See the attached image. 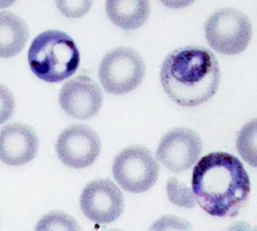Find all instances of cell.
<instances>
[{
  "instance_id": "cell-1",
  "label": "cell",
  "mask_w": 257,
  "mask_h": 231,
  "mask_svg": "<svg viewBox=\"0 0 257 231\" xmlns=\"http://www.w3.org/2000/svg\"><path fill=\"white\" fill-rule=\"evenodd\" d=\"M191 188L204 211L218 218L238 216L251 192L244 165L225 152L210 153L198 162L192 172Z\"/></svg>"
},
{
  "instance_id": "cell-2",
  "label": "cell",
  "mask_w": 257,
  "mask_h": 231,
  "mask_svg": "<svg viewBox=\"0 0 257 231\" xmlns=\"http://www.w3.org/2000/svg\"><path fill=\"white\" fill-rule=\"evenodd\" d=\"M219 63L203 47L186 46L171 52L161 69L167 95L178 106L197 107L215 95L220 84Z\"/></svg>"
},
{
  "instance_id": "cell-3",
  "label": "cell",
  "mask_w": 257,
  "mask_h": 231,
  "mask_svg": "<svg viewBox=\"0 0 257 231\" xmlns=\"http://www.w3.org/2000/svg\"><path fill=\"white\" fill-rule=\"evenodd\" d=\"M32 72L48 83H59L77 70L80 54L75 41L65 32L47 30L38 34L28 52Z\"/></svg>"
},
{
  "instance_id": "cell-4",
  "label": "cell",
  "mask_w": 257,
  "mask_h": 231,
  "mask_svg": "<svg viewBox=\"0 0 257 231\" xmlns=\"http://www.w3.org/2000/svg\"><path fill=\"white\" fill-rule=\"evenodd\" d=\"M205 35L209 46L223 55L244 52L252 38V24L242 12L223 8L214 12L205 24Z\"/></svg>"
},
{
  "instance_id": "cell-5",
  "label": "cell",
  "mask_w": 257,
  "mask_h": 231,
  "mask_svg": "<svg viewBox=\"0 0 257 231\" xmlns=\"http://www.w3.org/2000/svg\"><path fill=\"white\" fill-rule=\"evenodd\" d=\"M145 71L141 55L131 48L120 47L104 56L99 66V79L107 93L123 95L140 85Z\"/></svg>"
},
{
  "instance_id": "cell-6",
  "label": "cell",
  "mask_w": 257,
  "mask_h": 231,
  "mask_svg": "<svg viewBox=\"0 0 257 231\" xmlns=\"http://www.w3.org/2000/svg\"><path fill=\"white\" fill-rule=\"evenodd\" d=\"M112 174L123 190L143 193L158 181L160 165L153 153L145 146L131 145L115 156Z\"/></svg>"
},
{
  "instance_id": "cell-7",
  "label": "cell",
  "mask_w": 257,
  "mask_h": 231,
  "mask_svg": "<svg viewBox=\"0 0 257 231\" xmlns=\"http://www.w3.org/2000/svg\"><path fill=\"white\" fill-rule=\"evenodd\" d=\"M97 132L87 125L74 124L64 129L56 142L58 158L71 169H85L92 165L101 152Z\"/></svg>"
},
{
  "instance_id": "cell-8",
  "label": "cell",
  "mask_w": 257,
  "mask_h": 231,
  "mask_svg": "<svg viewBox=\"0 0 257 231\" xmlns=\"http://www.w3.org/2000/svg\"><path fill=\"white\" fill-rule=\"evenodd\" d=\"M84 216L99 224H108L120 217L124 199L119 188L108 179L95 180L84 187L80 195Z\"/></svg>"
},
{
  "instance_id": "cell-9",
  "label": "cell",
  "mask_w": 257,
  "mask_h": 231,
  "mask_svg": "<svg viewBox=\"0 0 257 231\" xmlns=\"http://www.w3.org/2000/svg\"><path fill=\"white\" fill-rule=\"evenodd\" d=\"M203 150L200 135L188 128H175L161 139L157 158L173 173L189 170L199 160Z\"/></svg>"
},
{
  "instance_id": "cell-10",
  "label": "cell",
  "mask_w": 257,
  "mask_h": 231,
  "mask_svg": "<svg viewBox=\"0 0 257 231\" xmlns=\"http://www.w3.org/2000/svg\"><path fill=\"white\" fill-rule=\"evenodd\" d=\"M59 102L68 116L85 120L100 111L103 94L94 80L87 75H79L64 84L59 94Z\"/></svg>"
},
{
  "instance_id": "cell-11",
  "label": "cell",
  "mask_w": 257,
  "mask_h": 231,
  "mask_svg": "<svg viewBox=\"0 0 257 231\" xmlns=\"http://www.w3.org/2000/svg\"><path fill=\"white\" fill-rule=\"evenodd\" d=\"M39 139L35 130L22 123L6 125L0 134V159L10 166L24 165L38 152Z\"/></svg>"
},
{
  "instance_id": "cell-12",
  "label": "cell",
  "mask_w": 257,
  "mask_h": 231,
  "mask_svg": "<svg viewBox=\"0 0 257 231\" xmlns=\"http://www.w3.org/2000/svg\"><path fill=\"white\" fill-rule=\"evenodd\" d=\"M106 14L111 22L123 30H135L143 26L151 14V5L145 0L106 2Z\"/></svg>"
},
{
  "instance_id": "cell-13",
  "label": "cell",
  "mask_w": 257,
  "mask_h": 231,
  "mask_svg": "<svg viewBox=\"0 0 257 231\" xmlns=\"http://www.w3.org/2000/svg\"><path fill=\"white\" fill-rule=\"evenodd\" d=\"M29 38L27 24L11 12L0 13V56L11 58L22 51Z\"/></svg>"
},
{
  "instance_id": "cell-14",
  "label": "cell",
  "mask_w": 257,
  "mask_h": 231,
  "mask_svg": "<svg viewBox=\"0 0 257 231\" xmlns=\"http://www.w3.org/2000/svg\"><path fill=\"white\" fill-rule=\"evenodd\" d=\"M237 149L242 158L251 166H256V120L243 126L237 137Z\"/></svg>"
},
{
  "instance_id": "cell-15",
  "label": "cell",
  "mask_w": 257,
  "mask_h": 231,
  "mask_svg": "<svg viewBox=\"0 0 257 231\" xmlns=\"http://www.w3.org/2000/svg\"><path fill=\"white\" fill-rule=\"evenodd\" d=\"M169 200L181 207L191 208L196 205V197L190 189L175 178H170L167 184Z\"/></svg>"
},
{
  "instance_id": "cell-16",
  "label": "cell",
  "mask_w": 257,
  "mask_h": 231,
  "mask_svg": "<svg viewBox=\"0 0 257 231\" xmlns=\"http://www.w3.org/2000/svg\"><path fill=\"white\" fill-rule=\"evenodd\" d=\"M36 230H79L75 220L69 215L62 212H52L42 217L36 228Z\"/></svg>"
},
{
  "instance_id": "cell-17",
  "label": "cell",
  "mask_w": 257,
  "mask_h": 231,
  "mask_svg": "<svg viewBox=\"0 0 257 231\" xmlns=\"http://www.w3.org/2000/svg\"><path fill=\"white\" fill-rule=\"evenodd\" d=\"M92 2H57L59 11L69 18H79L88 13Z\"/></svg>"
}]
</instances>
